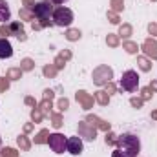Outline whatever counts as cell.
Returning a JSON list of instances; mask_svg holds the SVG:
<instances>
[{
  "label": "cell",
  "instance_id": "obj_6",
  "mask_svg": "<svg viewBox=\"0 0 157 157\" xmlns=\"http://www.w3.org/2000/svg\"><path fill=\"white\" fill-rule=\"evenodd\" d=\"M51 13H53V7H51V6H48L46 2H42V4H39V6L35 7V15H37L39 18H42V20L51 18Z\"/></svg>",
  "mask_w": 157,
  "mask_h": 157
},
{
  "label": "cell",
  "instance_id": "obj_2",
  "mask_svg": "<svg viewBox=\"0 0 157 157\" xmlns=\"http://www.w3.org/2000/svg\"><path fill=\"white\" fill-rule=\"evenodd\" d=\"M51 22L59 28H70L73 24V11L70 7H64V6H59L53 9L51 13Z\"/></svg>",
  "mask_w": 157,
  "mask_h": 157
},
{
  "label": "cell",
  "instance_id": "obj_3",
  "mask_svg": "<svg viewBox=\"0 0 157 157\" xmlns=\"http://www.w3.org/2000/svg\"><path fill=\"white\" fill-rule=\"evenodd\" d=\"M121 88L128 93L135 91L139 88V73L133 71V70H128L122 73V78H121Z\"/></svg>",
  "mask_w": 157,
  "mask_h": 157
},
{
  "label": "cell",
  "instance_id": "obj_7",
  "mask_svg": "<svg viewBox=\"0 0 157 157\" xmlns=\"http://www.w3.org/2000/svg\"><path fill=\"white\" fill-rule=\"evenodd\" d=\"M13 57V46L7 39H0V59H11Z\"/></svg>",
  "mask_w": 157,
  "mask_h": 157
},
{
  "label": "cell",
  "instance_id": "obj_9",
  "mask_svg": "<svg viewBox=\"0 0 157 157\" xmlns=\"http://www.w3.org/2000/svg\"><path fill=\"white\" fill-rule=\"evenodd\" d=\"M51 2H53V4H59V6H60V4H66L68 0H51Z\"/></svg>",
  "mask_w": 157,
  "mask_h": 157
},
{
  "label": "cell",
  "instance_id": "obj_8",
  "mask_svg": "<svg viewBox=\"0 0 157 157\" xmlns=\"http://www.w3.org/2000/svg\"><path fill=\"white\" fill-rule=\"evenodd\" d=\"M11 18V9L6 0H0V22H7Z\"/></svg>",
  "mask_w": 157,
  "mask_h": 157
},
{
  "label": "cell",
  "instance_id": "obj_4",
  "mask_svg": "<svg viewBox=\"0 0 157 157\" xmlns=\"http://www.w3.org/2000/svg\"><path fill=\"white\" fill-rule=\"evenodd\" d=\"M48 144H49V148L55 154H64V150H66V137L62 133H51L49 139H48Z\"/></svg>",
  "mask_w": 157,
  "mask_h": 157
},
{
  "label": "cell",
  "instance_id": "obj_10",
  "mask_svg": "<svg viewBox=\"0 0 157 157\" xmlns=\"http://www.w3.org/2000/svg\"><path fill=\"white\" fill-rule=\"evenodd\" d=\"M0 146H2V137H0Z\"/></svg>",
  "mask_w": 157,
  "mask_h": 157
},
{
  "label": "cell",
  "instance_id": "obj_5",
  "mask_svg": "<svg viewBox=\"0 0 157 157\" xmlns=\"http://www.w3.org/2000/svg\"><path fill=\"white\" fill-rule=\"evenodd\" d=\"M82 139L80 137H68L66 139V152L71 154V155H80L82 154Z\"/></svg>",
  "mask_w": 157,
  "mask_h": 157
},
{
  "label": "cell",
  "instance_id": "obj_1",
  "mask_svg": "<svg viewBox=\"0 0 157 157\" xmlns=\"http://www.w3.org/2000/svg\"><path fill=\"white\" fill-rule=\"evenodd\" d=\"M141 152V141L133 133H122L117 139V150L113 157H137Z\"/></svg>",
  "mask_w": 157,
  "mask_h": 157
}]
</instances>
